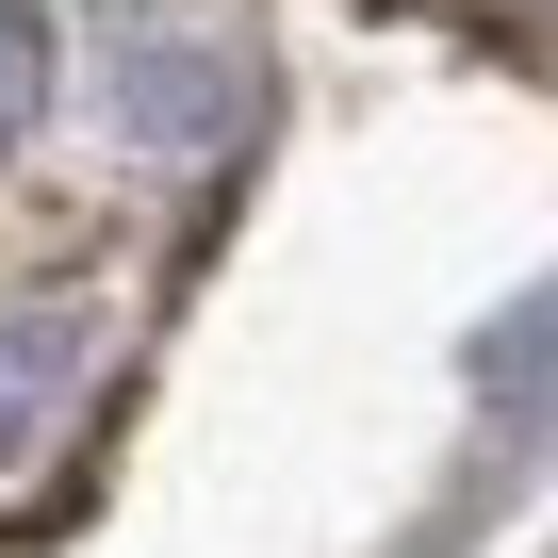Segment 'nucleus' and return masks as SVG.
<instances>
[{
  "label": "nucleus",
  "instance_id": "obj_2",
  "mask_svg": "<svg viewBox=\"0 0 558 558\" xmlns=\"http://www.w3.org/2000/svg\"><path fill=\"white\" fill-rule=\"evenodd\" d=\"M34 83H50V34L17 17V0H0V132H17V116H34Z\"/></svg>",
  "mask_w": 558,
  "mask_h": 558
},
{
  "label": "nucleus",
  "instance_id": "obj_1",
  "mask_svg": "<svg viewBox=\"0 0 558 558\" xmlns=\"http://www.w3.org/2000/svg\"><path fill=\"white\" fill-rule=\"evenodd\" d=\"M476 362H493V395H509V411H542V395H558V279H542V296H525Z\"/></svg>",
  "mask_w": 558,
  "mask_h": 558
}]
</instances>
